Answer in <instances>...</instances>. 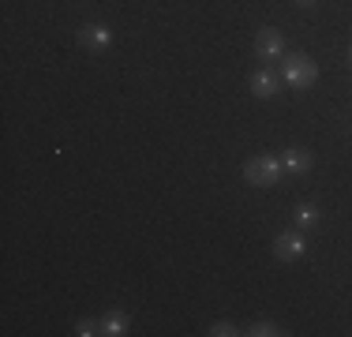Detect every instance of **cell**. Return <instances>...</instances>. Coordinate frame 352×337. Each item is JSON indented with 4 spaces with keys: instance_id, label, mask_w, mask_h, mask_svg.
I'll use <instances>...</instances> for the list:
<instances>
[{
    "instance_id": "10",
    "label": "cell",
    "mask_w": 352,
    "mask_h": 337,
    "mask_svg": "<svg viewBox=\"0 0 352 337\" xmlns=\"http://www.w3.org/2000/svg\"><path fill=\"white\" fill-rule=\"evenodd\" d=\"M248 334H251V337H278L281 330H278V326H274V323H255V326H251Z\"/></svg>"
},
{
    "instance_id": "12",
    "label": "cell",
    "mask_w": 352,
    "mask_h": 337,
    "mask_svg": "<svg viewBox=\"0 0 352 337\" xmlns=\"http://www.w3.org/2000/svg\"><path fill=\"white\" fill-rule=\"evenodd\" d=\"M232 334H240L232 323H214L210 326V337H232Z\"/></svg>"
},
{
    "instance_id": "11",
    "label": "cell",
    "mask_w": 352,
    "mask_h": 337,
    "mask_svg": "<svg viewBox=\"0 0 352 337\" xmlns=\"http://www.w3.org/2000/svg\"><path fill=\"white\" fill-rule=\"evenodd\" d=\"M75 334H79V337H90V334H102V323H94V318H82V323L75 326Z\"/></svg>"
},
{
    "instance_id": "14",
    "label": "cell",
    "mask_w": 352,
    "mask_h": 337,
    "mask_svg": "<svg viewBox=\"0 0 352 337\" xmlns=\"http://www.w3.org/2000/svg\"><path fill=\"white\" fill-rule=\"evenodd\" d=\"M349 61H352V49H349Z\"/></svg>"
},
{
    "instance_id": "3",
    "label": "cell",
    "mask_w": 352,
    "mask_h": 337,
    "mask_svg": "<svg viewBox=\"0 0 352 337\" xmlns=\"http://www.w3.org/2000/svg\"><path fill=\"white\" fill-rule=\"evenodd\" d=\"M307 251V240H304V232H278L274 236V255L281 259V263H296L300 255Z\"/></svg>"
},
{
    "instance_id": "5",
    "label": "cell",
    "mask_w": 352,
    "mask_h": 337,
    "mask_svg": "<svg viewBox=\"0 0 352 337\" xmlns=\"http://www.w3.org/2000/svg\"><path fill=\"white\" fill-rule=\"evenodd\" d=\"M255 53L263 56V61H274V56H281L285 53V38H281V30H274V27H263L255 34Z\"/></svg>"
},
{
    "instance_id": "13",
    "label": "cell",
    "mask_w": 352,
    "mask_h": 337,
    "mask_svg": "<svg viewBox=\"0 0 352 337\" xmlns=\"http://www.w3.org/2000/svg\"><path fill=\"white\" fill-rule=\"evenodd\" d=\"M296 4H300V8H311V4H315V0H296Z\"/></svg>"
},
{
    "instance_id": "8",
    "label": "cell",
    "mask_w": 352,
    "mask_h": 337,
    "mask_svg": "<svg viewBox=\"0 0 352 337\" xmlns=\"http://www.w3.org/2000/svg\"><path fill=\"white\" fill-rule=\"evenodd\" d=\"M128 315H124V311H109V315L102 318V334H109V337H124L128 334Z\"/></svg>"
},
{
    "instance_id": "6",
    "label": "cell",
    "mask_w": 352,
    "mask_h": 337,
    "mask_svg": "<svg viewBox=\"0 0 352 337\" xmlns=\"http://www.w3.org/2000/svg\"><path fill=\"white\" fill-rule=\"evenodd\" d=\"M281 165L289 168V173H311V165H315V157H311V150H304V146H289L281 154Z\"/></svg>"
},
{
    "instance_id": "1",
    "label": "cell",
    "mask_w": 352,
    "mask_h": 337,
    "mask_svg": "<svg viewBox=\"0 0 352 337\" xmlns=\"http://www.w3.org/2000/svg\"><path fill=\"white\" fill-rule=\"evenodd\" d=\"M281 79L289 83L292 90H307V87H315L318 67H315V61L307 53H292V56L281 61Z\"/></svg>"
},
{
    "instance_id": "7",
    "label": "cell",
    "mask_w": 352,
    "mask_h": 337,
    "mask_svg": "<svg viewBox=\"0 0 352 337\" xmlns=\"http://www.w3.org/2000/svg\"><path fill=\"white\" fill-rule=\"evenodd\" d=\"M251 94H255L258 101H270V98H278V75L274 72H255L251 75Z\"/></svg>"
},
{
    "instance_id": "9",
    "label": "cell",
    "mask_w": 352,
    "mask_h": 337,
    "mask_svg": "<svg viewBox=\"0 0 352 337\" xmlns=\"http://www.w3.org/2000/svg\"><path fill=\"white\" fill-rule=\"evenodd\" d=\"M318 221H322V214H318L315 202H300V206H296V225H300V229H315Z\"/></svg>"
},
{
    "instance_id": "4",
    "label": "cell",
    "mask_w": 352,
    "mask_h": 337,
    "mask_svg": "<svg viewBox=\"0 0 352 337\" xmlns=\"http://www.w3.org/2000/svg\"><path fill=\"white\" fill-rule=\"evenodd\" d=\"M79 45L90 49V53H102V49L113 45V30L105 23H87V27H79Z\"/></svg>"
},
{
    "instance_id": "2",
    "label": "cell",
    "mask_w": 352,
    "mask_h": 337,
    "mask_svg": "<svg viewBox=\"0 0 352 337\" xmlns=\"http://www.w3.org/2000/svg\"><path fill=\"white\" fill-rule=\"evenodd\" d=\"M281 173H285V165L278 157H251L244 165V180L251 188H274V184L281 180Z\"/></svg>"
}]
</instances>
